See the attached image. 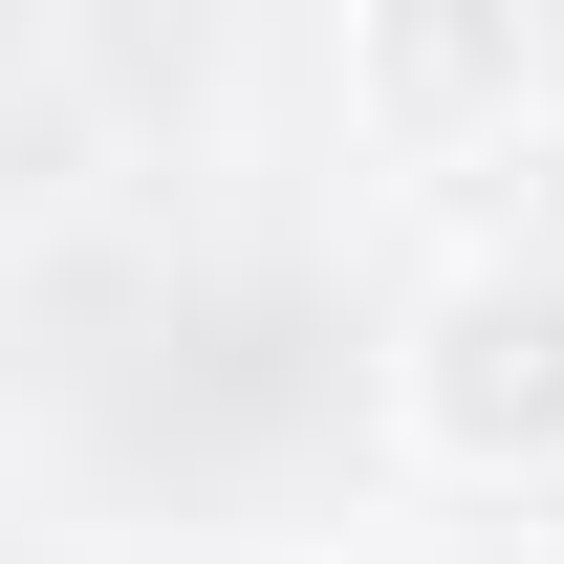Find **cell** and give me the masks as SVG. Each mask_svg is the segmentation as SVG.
Instances as JSON below:
<instances>
[{
    "instance_id": "obj_1",
    "label": "cell",
    "mask_w": 564,
    "mask_h": 564,
    "mask_svg": "<svg viewBox=\"0 0 564 564\" xmlns=\"http://www.w3.org/2000/svg\"><path fill=\"white\" fill-rule=\"evenodd\" d=\"M391 456L478 499H564V239H456L391 304Z\"/></svg>"
},
{
    "instance_id": "obj_2",
    "label": "cell",
    "mask_w": 564,
    "mask_h": 564,
    "mask_svg": "<svg viewBox=\"0 0 564 564\" xmlns=\"http://www.w3.org/2000/svg\"><path fill=\"white\" fill-rule=\"evenodd\" d=\"M348 109L391 152H499L543 109V22L521 0H348Z\"/></svg>"
}]
</instances>
